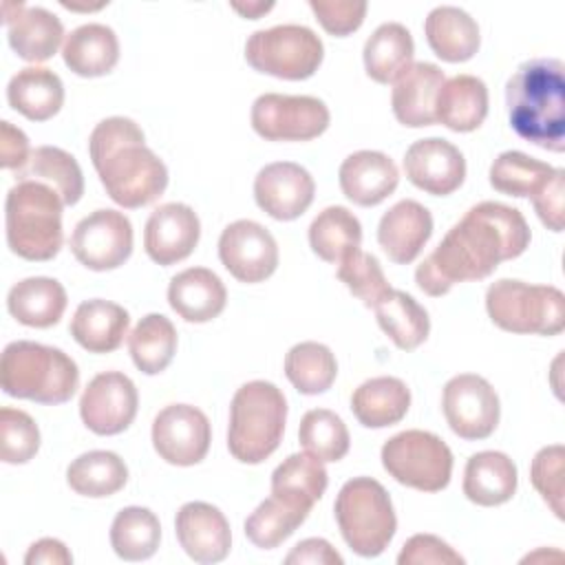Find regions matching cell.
I'll return each mask as SVG.
<instances>
[{"label":"cell","instance_id":"cell-39","mask_svg":"<svg viewBox=\"0 0 565 565\" xmlns=\"http://www.w3.org/2000/svg\"><path fill=\"white\" fill-rule=\"evenodd\" d=\"M128 351L135 366L146 375L168 369L177 353V329L163 313L143 316L128 335Z\"/></svg>","mask_w":565,"mask_h":565},{"label":"cell","instance_id":"cell-50","mask_svg":"<svg viewBox=\"0 0 565 565\" xmlns=\"http://www.w3.org/2000/svg\"><path fill=\"white\" fill-rule=\"evenodd\" d=\"M397 563L399 565H463L466 561L439 536L415 534L402 545L397 554Z\"/></svg>","mask_w":565,"mask_h":565},{"label":"cell","instance_id":"cell-47","mask_svg":"<svg viewBox=\"0 0 565 565\" xmlns=\"http://www.w3.org/2000/svg\"><path fill=\"white\" fill-rule=\"evenodd\" d=\"M40 450V428L20 408H0V457L4 463H26Z\"/></svg>","mask_w":565,"mask_h":565},{"label":"cell","instance_id":"cell-24","mask_svg":"<svg viewBox=\"0 0 565 565\" xmlns=\"http://www.w3.org/2000/svg\"><path fill=\"white\" fill-rule=\"evenodd\" d=\"M168 302L185 322H210L225 309L223 280L207 267H188L170 278Z\"/></svg>","mask_w":565,"mask_h":565},{"label":"cell","instance_id":"cell-16","mask_svg":"<svg viewBox=\"0 0 565 565\" xmlns=\"http://www.w3.org/2000/svg\"><path fill=\"white\" fill-rule=\"evenodd\" d=\"M137 406L135 382L119 371H106L86 384L79 397V417L90 433L108 437L124 433L132 424Z\"/></svg>","mask_w":565,"mask_h":565},{"label":"cell","instance_id":"cell-53","mask_svg":"<svg viewBox=\"0 0 565 565\" xmlns=\"http://www.w3.org/2000/svg\"><path fill=\"white\" fill-rule=\"evenodd\" d=\"M285 563L289 565H342L344 558L335 552V547L324 539H305L291 547V552L285 556Z\"/></svg>","mask_w":565,"mask_h":565},{"label":"cell","instance_id":"cell-52","mask_svg":"<svg viewBox=\"0 0 565 565\" xmlns=\"http://www.w3.org/2000/svg\"><path fill=\"white\" fill-rule=\"evenodd\" d=\"M31 148H29V139L26 135L15 128L11 121H0V163L7 170L20 172L31 157Z\"/></svg>","mask_w":565,"mask_h":565},{"label":"cell","instance_id":"cell-25","mask_svg":"<svg viewBox=\"0 0 565 565\" xmlns=\"http://www.w3.org/2000/svg\"><path fill=\"white\" fill-rule=\"evenodd\" d=\"M4 24L9 46L15 55L35 64L53 57L62 40H66L60 18L44 7H26L20 2V9L4 18Z\"/></svg>","mask_w":565,"mask_h":565},{"label":"cell","instance_id":"cell-46","mask_svg":"<svg viewBox=\"0 0 565 565\" xmlns=\"http://www.w3.org/2000/svg\"><path fill=\"white\" fill-rule=\"evenodd\" d=\"M335 274H338L340 282H344L347 289L358 300H362V305L369 309H373L393 289L386 282L380 260L373 254H366L362 249H358L349 258H344L338 265Z\"/></svg>","mask_w":565,"mask_h":565},{"label":"cell","instance_id":"cell-8","mask_svg":"<svg viewBox=\"0 0 565 565\" xmlns=\"http://www.w3.org/2000/svg\"><path fill=\"white\" fill-rule=\"evenodd\" d=\"M486 309L508 333L558 335L565 329V296L554 285L501 278L488 287Z\"/></svg>","mask_w":565,"mask_h":565},{"label":"cell","instance_id":"cell-17","mask_svg":"<svg viewBox=\"0 0 565 565\" xmlns=\"http://www.w3.org/2000/svg\"><path fill=\"white\" fill-rule=\"evenodd\" d=\"M313 177L294 161L267 163L254 179L256 205L276 221H294L313 203Z\"/></svg>","mask_w":565,"mask_h":565},{"label":"cell","instance_id":"cell-6","mask_svg":"<svg viewBox=\"0 0 565 565\" xmlns=\"http://www.w3.org/2000/svg\"><path fill=\"white\" fill-rule=\"evenodd\" d=\"M287 422L282 391L265 380L245 382L232 397L227 450L241 463H260L278 446Z\"/></svg>","mask_w":565,"mask_h":565},{"label":"cell","instance_id":"cell-48","mask_svg":"<svg viewBox=\"0 0 565 565\" xmlns=\"http://www.w3.org/2000/svg\"><path fill=\"white\" fill-rule=\"evenodd\" d=\"M563 472H565V448L561 444L543 446L530 466V479L541 499L550 505L556 519L563 521Z\"/></svg>","mask_w":565,"mask_h":565},{"label":"cell","instance_id":"cell-9","mask_svg":"<svg viewBox=\"0 0 565 565\" xmlns=\"http://www.w3.org/2000/svg\"><path fill=\"white\" fill-rule=\"evenodd\" d=\"M322 40L302 24H278L254 31L245 42L247 64L278 79H307L322 64Z\"/></svg>","mask_w":565,"mask_h":565},{"label":"cell","instance_id":"cell-11","mask_svg":"<svg viewBox=\"0 0 565 565\" xmlns=\"http://www.w3.org/2000/svg\"><path fill=\"white\" fill-rule=\"evenodd\" d=\"M331 115L311 95L265 93L252 104V128L267 141H309L329 128Z\"/></svg>","mask_w":565,"mask_h":565},{"label":"cell","instance_id":"cell-15","mask_svg":"<svg viewBox=\"0 0 565 565\" xmlns=\"http://www.w3.org/2000/svg\"><path fill=\"white\" fill-rule=\"evenodd\" d=\"M218 258L236 280L256 285L276 271L278 245L267 227L249 218H238L221 232Z\"/></svg>","mask_w":565,"mask_h":565},{"label":"cell","instance_id":"cell-20","mask_svg":"<svg viewBox=\"0 0 565 565\" xmlns=\"http://www.w3.org/2000/svg\"><path fill=\"white\" fill-rule=\"evenodd\" d=\"M177 541L201 565L218 563L230 554L232 532L225 514L205 501L183 503L174 516Z\"/></svg>","mask_w":565,"mask_h":565},{"label":"cell","instance_id":"cell-27","mask_svg":"<svg viewBox=\"0 0 565 565\" xmlns=\"http://www.w3.org/2000/svg\"><path fill=\"white\" fill-rule=\"evenodd\" d=\"M516 466L505 452L481 450L466 461L463 494L477 505L494 508L508 503L516 492Z\"/></svg>","mask_w":565,"mask_h":565},{"label":"cell","instance_id":"cell-23","mask_svg":"<svg viewBox=\"0 0 565 565\" xmlns=\"http://www.w3.org/2000/svg\"><path fill=\"white\" fill-rule=\"evenodd\" d=\"M444 82L446 75L437 64L413 62L411 68L395 82L391 93L395 119L408 128L437 124L435 102Z\"/></svg>","mask_w":565,"mask_h":565},{"label":"cell","instance_id":"cell-5","mask_svg":"<svg viewBox=\"0 0 565 565\" xmlns=\"http://www.w3.org/2000/svg\"><path fill=\"white\" fill-rule=\"evenodd\" d=\"M60 194L40 181H18L4 201V227L9 249L24 260H51L57 256L62 232Z\"/></svg>","mask_w":565,"mask_h":565},{"label":"cell","instance_id":"cell-13","mask_svg":"<svg viewBox=\"0 0 565 565\" xmlns=\"http://www.w3.org/2000/svg\"><path fill=\"white\" fill-rule=\"evenodd\" d=\"M71 252L84 267L108 271L132 254V225L119 210H95L71 234Z\"/></svg>","mask_w":565,"mask_h":565},{"label":"cell","instance_id":"cell-49","mask_svg":"<svg viewBox=\"0 0 565 565\" xmlns=\"http://www.w3.org/2000/svg\"><path fill=\"white\" fill-rule=\"evenodd\" d=\"M309 9L327 33L347 38L362 26L369 4L364 0H309Z\"/></svg>","mask_w":565,"mask_h":565},{"label":"cell","instance_id":"cell-40","mask_svg":"<svg viewBox=\"0 0 565 565\" xmlns=\"http://www.w3.org/2000/svg\"><path fill=\"white\" fill-rule=\"evenodd\" d=\"M327 483L329 475L322 461L307 452L289 455L271 472V494L282 497L307 510H311L313 503L322 499Z\"/></svg>","mask_w":565,"mask_h":565},{"label":"cell","instance_id":"cell-7","mask_svg":"<svg viewBox=\"0 0 565 565\" xmlns=\"http://www.w3.org/2000/svg\"><path fill=\"white\" fill-rule=\"evenodd\" d=\"M344 543L364 558L380 556L397 530V516L386 488L371 477L349 479L333 503Z\"/></svg>","mask_w":565,"mask_h":565},{"label":"cell","instance_id":"cell-37","mask_svg":"<svg viewBox=\"0 0 565 565\" xmlns=\"http://www.w3.org/2000/svg\"><path fill=\"white\" fill-rule=\"evenodd\" d=\"M20 181H40L53 188L64 205H75L84 194V177L75 157L57 146H38L29 163L15 172Z\"/></svg>","mask_w":565,"mask_h":565},{"label":"cell","instance_id":"cell-45","mask_svg":"<svg viewBox=\"0 0 565 565\" xmlns=\"http://www.w3.org/2000/svg\"><path fill=\"white\" fill-rule=\"evenodd\" d=\"M298 441L307 455L322 463L344 459L351 446L347 424L329 408H311L302 415Z\"/></svg>","mask_w":565,"mask_h":565},{"label":"cell","instance_id":"cell-18","mask_svg":"<svg viewBox=\"0 0 565 565\" xmlns=\"http://www.w3.org/2000/svg\"><path fill=\"white\" fill-rule=\"evenodd\" d=\"M404 172L415 188L433 196H446L463 183L466 159L455 143L428 137L411 143L404 154Z\"/></svg>","mask_w":565,"mask_h":565},{"label":"cell","instance_id":"cell-42","mask_svg":"<svg viewBox=\"0 0 565 565\" xmlns=\"http://www.w3.org/2000/svg\"><path fill=\"white\" fill-rule=\"evenodd\" d=\"M285 375L298 393L320 395L335 382L338 362L327 344L298 342L285 355Z\"/></svg>","mask_w":565,"mask_h":565},{"label":"cell","instance_id":"cell-2","mask_svg":"<svg viewBox=\"0 0 565 565\" xmlns=\"http://www.w3.org/2000/svg\"><path fill=\"white\" fill-rule=\"evenodd\" d=\"M88 154L106 194L126 210L143 207L166 192L168 168L128 117L99 121L88 137Z\"/></svg>","mask_w":565,"mask_h":565},{"label":"cell","instance_id":"cell-19","mask_svg":"<svg viewBox=\"0 0 565 565\" xmlns=\"http://www.w3.org/2000/svg\"><path fill=\"white\" fill-rule=\"evenodd\" d=\"M201 236V221L185 203H163L146 221L143 249L157 265L185 260Z\"/></svg>","mask_w":565,"mask_h":565},{"label":"cell","instance_id":"cell-44","mask_svg":"<svg viewBox=\"0 0 565 565\" xmlns=\"http://www.w3.org/2000/svg\"><path fill=\"white\" fill-rule=\"evenodd\" d=\"M556 172L545 161L527 157L519 150L501 152L490 166V185L510 196H534Z\"/></svg>","mask_w":565,"mask_h":565},{"label":"cell","instance_id":"cell-36","mask_svg":"<svg viewBox=\"0 0 565 565\" xmlns=\"http://www.w3.org/2000/svg\"><path fill=\"white\" fill-rule=\"evenodd\" d=\"M309 245L318 258L324 263L340 265L362 245V225L358 216L342 207H324L309 225Z\"/></svg>","mask_w":565,"mask_h":565},{"label":"cell","instance_id":"cell-14","mask_svg":"<svg viewBox=\"0 0 565 565\" xmlns=\"http://www.w3.org/2000/svg\"><path fill=\"white\" fill-rule=\"evenodd\" d=\"M210 441V419L192 404H170L152 422V446L166 463L194 466L205 459Z\"/></svg>","mask_w":565,"mask_h":565},{"label":"cell","instance_id":"cell-43","mask_svg":"<svg viewBox=\"0 0 565 565\" xmlns=\"http://www.w3.org/2000/svg\"><path fill=\"white\" fill-rule=\"evenodd\" d=\"M311 510L296 505L282 497H267L245 519V536L260 550H274L289 539Z\"/></svg>","mask_w":565,"mask_h":565},{"label":"cell","instance_id":"cell-32","mask_svg":"<svg viewBox=\"0 0 565 565\" xmlns=\"http://www.w3.org/2000/svg\"><path fill=\"white\" fill-rule=\"evenodd\" d=\"M415 42L399 22L380 24L364 42V71L377 84H395L413 64Z\"/></svg>","mask_w":565,"mask_h":565},{"label":"cell","instance_id":"cell-41","mask_svg":"<svg viewBox=\"0 0 565 565\" xmlns=\"http://www.w3.org/2000/svg\"><path fill=\"white\" fill-rule=\"evenodd\" d=\"M161 541V525L152 510L128 505L119 510L110 525V545L124 561L150 558Z\"/></svg>","mask_w":565,"mask_h":565},{"label":"cell","instance_id":"cell-33","mask_svg":"<svg viewBox=\"0 0 565 565\" xmlns=\"http://www.w3.org/2000/svg\"><path fill=\"white\" fill-rule=\"evenodd\" d=\"M411 391L399 377L380 375L362 382L351 395V411L366 428H386L406 417Z\"/></svg>","mask_w":565,"mask_h":565},{"label":"cell","instance_id":"cell-26","mask_svg":"<svg viewBox=\"0 0 565 565\" xmlns=\"http://www.w3.org/2000/svg\"><path fill=\"white\" fill-rule=\"evenodd\" d=\"M128 324L130 316L121 305L93 298L77 305L68 329L73 340L88 353H110L124 342Z\"/></svg>","mask_w":565,"mask_h":565},{"label":"cell","instance_id":"cell-30","mask_svg":"<svg viewBox=\"0 0 565 565\" xmlns=\"http://www.w3.org/2000/svg\"><path fill=\"white\" fill-rule=\"evenodd\" d=\"M66 289L60 280L31 276L15 282L7 296L9 313L24 327L46 329L60 322L66 309Z\"/></svg>","mask_w":565,"mask_h":565},{"label":"cell","instance_id":"cell-38","mask_svg":"<svg viewBox=\"0 0 565 565\" xmlns=\"http://www.w3.org/2000/svg\"><path fill=\"white\" fill-rule=\"evenodd\" d=\"M128 481V468L117 452L90 450L73 459L66 468V483L73 492L102 499L119 492Z\"/></svg>","mask_w":565,"mask_h":565},{"label":"cell","instance_id":"cell-31","mask_svg":"<svg viewBox=\"0 0 565 565\" xmlns=\"http://www.w3.org/2000/svg\"><path fill=\"white\" fill-rule=\"evenodd\" d=\"M7 102L31 121H46L64 104V84L51 68L26 66L9 79Z\"/></svg>","mask_w":565,"mask_h":565},{"label":"cell","instance_id":"cell-51","mask_svg":"<svg viewBox=\"0 0 565 565\" xmlns=\"http://www.w3.org/2000/svg\"><path fill=\"white\" fill-rule=\"evenodd\" d=\"M565 170L556 168L552 179L532 196V205L541 223L552 232H563V192Z\"/></svg>","mask_w":565,"mask_h":565},{"label":"cell","instance_id":"cell-12","mask_svg":"<svg viewBox=\"0 0 565 565\" xmlns=\"http://www.w3.org/2000/svg\"><path fill=\"white\" fill-rule=\"evenodd\" d=\"M441 408L450 430L468 441L486 439L499 426V395L492 384L477 373L450 377L444 386Z\"/></svg>","mask_w":565,"mask_h":565},{"label":"cell","instance_id":"cell-10","mask_svg":"<svg viewBox=\"0 0 565 565\" xmlns=\"http://www.w3.org/2000/svg\"><path fill=\"white\" fill-rule=\"evenodd\" d=\"M382 466L406 488L439 492L450 483L452 452L435 433L413 428L386 439L382 446Z\"/></svg>","mask_w":565,"mask_h":565},{"label":"cell","instance_id":"cell-28","mask_svg":"<svg viewBox=\"0 0 565 565\" xmlns=\"http://www.w3.org/2000/svg\"><path fill=\"white\" fill-rule=\"evenodd\" d=\"M426 42L437 57L457 64L475 57L481 44L479 24L459 7H435L424 22Z\"/></svg>","mask_w":565,"mask_h":565},{"label":"cell","instance_id":"cell-1","mask_svg":"<svg viewBox=\"0 0 565 565\" xmlns=\"http://www.w3.org/2000/svg\"><path fill=\"white\" fill-rule=\"evenodd\" d=\"M530 238V225L516 207L481 201L422 260L415 269V282L433 298L444 296L457 282L488 278L499 263L521 256Z\"/></svg>","mask_w":565,"mask_h":565},{"label":"cell","instance_id":"cell-4","mask_svg":"<svg viewBox=\"0 0 565 565\" xmlns=\"http://www.w3.org/2000/svg\"><path fill=\"white\" fill-rule=\"evenodd\" d=\"M0 382L9 397L55 406L75 395L79 371L75 360L57 347L15 340L2 351Z\"/></svg>","mask_w":565,"mask_h":565},{"label":"cell","instance_id":"cell-54","mask_svg":"<svg viewBox=\"0 0 565 565\" xmlns=\"http://www.w3.org/2000/svg\"><path fill=\"white\" fill-rule=\"evenodd\" d=\"M24 563L26 565H71L73 554L68 552V547L62 541L46 536V539L35 541L26 550Z\"/></svg>","mask_w":565,"mask_h":565},{"label":"cell","instance_id":"cell-29","mask_svg":"<svg viewBox=\"0 0 565 565\" xmlns=\"http://www.w3.org/2000/svg\"><path fill=\"white\" fill-rule=\"evenodd\" d=\"M62 60L79 77L108 75L119 62V40L115 31L99 22L73 29L62 44Z\"/></svg>","mask_w":565,"mask_h":565},{"label":"cell","instance_id":"cell-55","mask_svg":"<svg viewBox=\"0 0 565 565\" xmlns=\"http://www.w3.org/2000/svg\"><path fill=\"white\" fill-rule=\"evenodd\" d=\"M232 9L238 11L243 18L249 20H258L263 13H267L269 9H274V2H232Z\"/></svg>","mask_w":565,"mask_h":565},{"label":"cell","instance_id":"cell-22","mask_svg":"<svg viewBox=\"0 0 565 565\" xmlns=\"http://www.w3.org/2000/svg\"><path fill=\"white\" fill-rule=\"evenodd\" d=\"M433 234V216L428 207L413 199H404L388 207L377 225V243L395 265L413 263Z\"/></svg>","mask_w":565,"mask_h":565},{"label":"cell","instance_id":"cell-21","mask_svg":"<svg viewBox=\"0 0 565 565\" xmlns=\"http://www.w3.org/2000/svg\"><path fill=\"white\" fill-rule=\"evenodd\" d=\"M338 179L342 194L351 203L373 207L395 192L399 172L388 154L377 150H358L340 163Z\"/></svg>","mask_w":565,"mask_h":565},{"label":"cell","instance_id":"cell-34","mask_svg":"<svg viewBox=\"0 0 565 565\" xmlns=\"http://www.w3.org/2000/svg\"><path fill=\"white\" fill-rule=\"evenodd\" d=\"M488 115V88L475 75H455L444 82L435 102V117L455 132L477 130Z\"/></svg>","mask_w":565,"mask_h":565},{"label":"cell","instance_id":"cell-35","mask_svg":"<svg viewBox=\"0 0 565 565\" xmlns=\"http://www.w3.org/2000/svg\"><path fill=\"white\" fill-rule=\"evenodd\" d=\"M380 329L402 351H413L426 342L430 333L428 311L406 291L391 289L375 307Z\"/></svg>","mask_w":565,"mask_h":565},{"label":"cell","instance_id":"cell-3","mask_svg":"<svg viewBox=\"0 0 565 565\" xmlns=\"http://www.w3.org/2000/svg\"><path fill=\"white\" fill-rule=\"evenodd\" d=\"M512 130L550 152L565 150V64L556 57L523 62L505 84Z\"/></svg>","mask_w":565,"mask_h":565}]
</instances>
